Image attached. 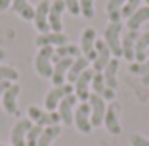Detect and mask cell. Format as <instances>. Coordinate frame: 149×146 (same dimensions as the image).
<instances>
[{
	"label": "cell",
	"mask_w": 149,
	"mask_h": 146,
	"mask_svg": "<svg viewBox=\"0 0 149 146\" xmlns=\"http://www.w3.org/2000/svg\"><path fill=\"white\" fill-rule=\"evenodd\" d=\"M54 54H56L54 46H40V50H38V56L48 58V60H54Z\"/></svg>",
	"instance_id": "obj_35"
},
{
	"label": "cell",
	"mask_w": 149,
	"mask_h": 146,
	"mask_svg": "<svg viewBox=\"0 0 149 146\" xmlns=\"http://www.w3.org/2000/svg\"><path fill=\"white\" fill-rule=\"evenodd\" d=\"M79 54H80V46H77V44H63V46H57L56 48V54H54V60H61V58H79Z\"/></svg>",
	"instance_id": "obj_26"
},
{
	"label": "cell",
	"mask_w": 149,
	"mask_h": 146,
	"mask_svg": "<svg viewBox=\"0 0 149 146\" xmlns=\"http://www.w3.org/2000/svg\"><path fill=\"white\" fill-rule=\"evenodd\" d=\"M10 8L15 13H19L21 19H25V21L35 19V8L29 4V0H12V6H10Z\"/></svg>",
	"instance_id": "obj_22"
},
{
	"label": "cell",
	"mask_w": 149,
	"mask_h": 146,
	"mask_svg": "<svg viewBox=\"0 0 149 146\" xmlns=\"http://www.w3.org/2000/svg\"><path fill=\"white\" fill-rule=\"evenodd\" d=\"M103 123H105V129L111 135H120L123 127H120V111H118V104L117 102H111L109 106H107Z\"/></svg>",
	"instance_id": "obj_11"
},
{
	"label": "cell",
	"mask_w": 149,
	"mask_h": 146,
	"mask_svg": "<svg viewBox=\"0 0 149 146\" xmlns=\"http://www.w3.org/2000/svg\"><path fill=\"white\" fill-rule=\"evenodd\" d=\"M130 73H134V75H149V58L145 60V62H132L130 63Z\"/></svg>",
	"instance_id": "obj_29"
},
{
	"label": "cell",
	"mask_w": 149,
	"mask_h": 146,
	"mask_svg": "<svg viewBox=\"0 0 149 146\" xmlns=\"http://www.w3.org/2000/svg\"><path fill=\"white\" fill-rule=\"evenodd\" d=\"M10 85H12L10 81H2V83H0V106H2V96H4V92L8 90Z\"/></svg>",
	"instance_id": "obj_36"
},
{
	"label": "cell",
	"mask_w": 149,
	"mask_h": 146,
	"mask_svg": "<svg viewBox=\"0 0 149 146\" xmlns=\"http://www.w3.org/2000/svg\"><path fill=\"white\" fill-rule=\"evenodd\" d=\"M130 144L132 146H149V138L141 137V135H132L130 137Z\"/></svg>",
	"instance_id": "obj_34"
},
{
	"label": "cell",
	"mask_w": 149,
	"mask_h": 146,
	"mask_svg": "<svg viewBox=\"0 0 149 146\" xmlns=\"http://www.w3.org/2000/svg\"><path fill=\"white\" fill-rule=\"evenodd\" d=\"M147 56H149V50H147Z\"/></svg>",
	"instance_id": "obj_42"
},
{
	"label": "cell",
	"mask_w": 149,
	"mask_h": 146,
	"mask_svg": "<svg viewBox=\"0 0 149 146\" xmlns=\"http://www.w3.org/2000/svg\"><path fill=\"white\" fill-rule=\"evenodd\" d=\"M19 77L17 69L15 67H10V66H0V83L2 81H10V83H15Z\"/></svg>",
	"instance_id": "obj_28"
},
{
	"label": "cell",
	"mask_w": 149,
	"mask_h": 146,
	"mask_svg": "<svg viewBox=\"0 0 149 146\" xmlns=\"http://www.w3.org/2000/svg\"><path fill=\"white\" fill-rule=\"evenodd\" d=\"M90 67V62H88L84 56H79V58H74V62L73 66L69 67V73H67V81H69L71 85H74V81L79 79L80 75H82L84 71Z\"/></svg>",
	"instance_id": "obj_20"
},
{
	"label": "cell",
	"mask_w": 149,
	"mask_h": 146,
	"mask_svg": "<svg viewBox=\"0 0 149 146\" xmlns=\"http://www.w3.org/2000/svg\"><path fill=\"white\" fill-rule=\"evenodd\" d=\"M0 146H8V144H2V142H0Z\"/></svg>",
	"instance_id": "obj_41"
},
{
	"label": "cell",
	"mask_w": 149,
	"mask_h": 146,
	"mask_svg": "<svg viewBox=\"0 0 149 146\" xmlns=\"http://www.w3.org/2000/svg\"><path fill=\"white\" fill-rule=\"evenodd\" d=\"M94 73H96V71L88 67L82 75L74 81V85H73V87H74V96L79 98L80 102H88V98H90V85H92Z\"/></svg>",
	"instance_id": "obj_9"
},
{
	"label": "cell",
	"mask_w": 149,
	"mask_h": 146,
	"mask_svg": "<svg viewBox=\"0 0 149 146\" xmlns=\"http://www.w3.org/2000/svg\"><path fill=\"white\" fill-rule=\"evenodd\" d=\"M145 4H147V6H149V0H145Z\"/></svg>",
	"instance_id": "obj_40"
},
{
	"label": "cell",
	"mask_w": 149,
	"mask_h": 146,
	"mask_svg": "<svg viewBox=\"0 0 149 146\" xmlns=\"http://www.w3.org/2000/svg\"><path fill=\"white\" fill-rule=\"evenodd\" d=\"M120 29H123V23H111L105 27V31H103V40H105V44L109 46L111 54L113 58H120L123 56V40H120Z\"/></svg>",
	"instance_id": "obj_1"
},
{
	"label": "cell",
	"mask_w": 149,
	"mask_h": 146,
	"mask_svg": "<svg viewBox=\"0 0 149 146\" xmlns=\"http://www.w3.org/2000/svg\"><path fill=\"white\" fill-rule=\"evenodd\" d=\"M35 69H36V73H38L40 77H44V79H52V75H54L52 60L42 58V56H38V54H36V58H35Z\"/></svg>",
	"instance_id": "obj_24"
},
{
	"label": "cell",
	"mask_w": 149,
	"mask_h": 146,
	"mask_svg": "<svg viewBox=\"0 0 149 146\" xmlns=\"http://www.w3.org/2000/svg\"><path fill=\"white\" fill-rule=\"evenodd\" d=\"M33 121L31 119H19L15 121V125L12 127L10 131V140H12V146H27V133L29 129L33 127Z\"/></svg>",
	"instance_id": "obj_10"
},
{
	"label": "cell",
	"mask_w": 149,
	"mask_h": 146,
	"mask_svg": "<svg viewBox=\"0 0 149 146\" xmlns=\"http://www.w3.org/2000/svg\"><path fill=\"white\" fill-rule=\"evenodd\" d=\"M63 2H65V8L69 10V13H73V16L80 13V0H63Z\"/></svg>",
	"instance_id": "obj_33"
},
{
	"label": "cell",
	"mask_w": 149,
	"mask_h": 146,
	"mask_svg": "<svg viewBox=\"0 0 149 146\" xmlns=\"http://www.w3.org/2000/svg\"><path fill=\"white\" fill-rule=\"evenodd\" d=\"M124 2L126 0H109L107 2V16H109V21L111 23H118L120 21V10H123V6H124Z\"/></svg>",
	"instance_id": "obj_27"
},
{
	"label": "cell",
	"mask_w": 149,
	"mask_h": 146,
	"mask_svg": "<svg viewBox=\"0 0 149 146\" xmlns=\"http://www.w3.org/2000/svg\"><path fill=\"white\" fill-rule=\"evenodd\" d=\"M145 21H149V6H140V8L126 19V25H128L130 31H138Z\"/></svg>",
	"instance_id": "obj_19"
},
{
	"label": "cell",
	"mask_w": 149,
	"mask_h": 146,
	"mask_svg": "<svg viewBox=\"0 0 149 146\" xmlns=\"http://www.w3.org/2000/svg\"><path fill=\"white\" fill-rule=\"evenodd\" d=\"M65 2L63 0H52L50 2V13H48V23L54 33H63V12H65Z\"/></svg>",
	"instance_id": "obj_7"
},
{
	"label": "cell",
	"mask_w": 149,
	"mask_h": 146,
	"mask_svg": "<svg viewBox=\"0 0 149 146\" xmlns=\"http://www.w3.org/2000/svg\"><path fill=\"white\" fill-rule=\"evenodd\" d=\"M92 90L96 94H100L101 98H105V102H113L115 100V90L109 89V87L105 85L103 73H94V77H92Z\"/></svg>",
	"instance_id": "obj_17"
},
{
	"label": "cell",
	"mask_w": 149,
	"mask_h": 146,
	"mask_svg": "<svg viewBox=\"0 0 149 146\" xmlns=\"http://www.w3.org/2000/svg\"><path fill=\"white\" fill-rule=\"evenodd\" d=\"M19 92H21V87H19L17 83H12L8 87V90L4 92V96H2V106H4L6 114H10V115L17 114V98H19Z\"/></svg>",
	"instance_id": "obj_14"
},
{
	"label": "cell",
	"mask_w": 149,
	"mask_h": 146,
	"mask_svg": "<svg viewBox=\"0 0 149 146\" xmlns=\"http://www.w3.org/2000/svg\"><path fill=\"white\" fill-rule=\"evenodd\" d=\"M141 83H143L145 87H149V75H143V77H141Z\"/></svg>",
	"instance_id": "obj_38"
},
{
	"label": "cell",
	"mask_w": 149,
	"mask_h": 146,
	"mask_svg": "<svg viewBox=\"0 0 149 146\" xmlns=\"http://www.w3.org/2000/svg\"><path fill=\"white\" fill-rule=\"evenodd\" d=\"M88 104H90V123H92V127L103 125V117H105V110H107L105 98H101L96 92H90Z\"/></svg>",
	"instance_id": "obj_4"
},
{
	"label": "cell",
	"mask_w": 149,
	"mask_h": 146,
	"mask_svg": "<svg viewBox=\"0 0 149 146\" xmlns=\"http://www.w3.org/2000/svg\"><path fill=\"white\" fill-rule=\"evenodd\" d=\"M73 58H61V60H57L56 66H54V75H52V83L54 87H61L65 85L67 81V73H69V67L73 66Z\"/></svg>",
	"instance_id": "obj_15"
},
{
	"label": "cell",
	"mask_w": 149,
	"mask_h": 146,
	"mask_svg": "<svg viewBox=\"0 0 149 146\" xmlns=\"http://www.w3.org/2000/svg\"><path fill=\"white\" fill-rule=\"evenodd\" d=\"M94 50H96V60L92 62V69L96 71V73H103V69H105L107 63L111 62L113 54H111L109 46L105 44V40H103V39H97V40H96V46H94Z\"/></svg>",
	"instance_id": "obj_6"
},
{
	"label": "cell",
	"mask_w": 149,
	"mask_h": 146,
	"mask_svg": "<svg viewBox=\"0 0 149 146\" xmlns=\"http://www.w3.org/2000/svg\"><path fill=\"white\" fill-rule=\"evenodd\" d=\"M12 6V0H0V12H4Z\"/></svg>",
	"instance_id": "obj_37"
},
{
	"label": "cell",
	"mask_w": 149,
	"mask_h": 146,
	"mask_svg": "<svg viewBox=\"0 0 149 146\" xmlns=\"http://www.w3.org/2000/svg\"><path fill=\"white\" fill-rule=\"evenodd\" d=\"M4 58H6V52H4V50H2V48H0V62H2Z\"/></svg>",
	"instance_id": "obj_39"
},
{
	"label": "cell",
	"mask_w": 149,
	"mask_h": 146,
	"mask_svg": "<svg viewBox=\"0 0 149 146\" xmlns=\"http://www.w3.org/2000/svg\"><path fill=\"white\" fill-rule=\"evenodd\" d=\"M77 102L79 98L73 94L65 96L61 102H59V106H57V114H59V119H61L63 125H73V115H74V106H77Z\"/></svg>",
	"instance_id": "obj_12"
},
{
	"label": "cell",
	"mask_w": 149,
	"mask_h": 146,
	"mask_svg": "<svg viewBox=\"0 0 149 146\" xmlns=\"http://www.w3.org/2000/svg\"><path fill=\"white\" fill-rule=\"evenodd\" d=\"M73 123H74V127L79 129L80 133H84V135H88L94 129L92 123H90V104H88V102L77 104L74 115H73Z\"/></svg>",
	"instance_id": "obj_5"
},
{
	"label": "cell",
	"mask_w": 149,
	"mask_h": 146,
	"mask_svg": "<svg viewBox=\"0 0 149 146\" xmlns=\"http://www.w3.org/2000/svg\"><path fill=\"white\" fill-rule=\"evenodd\" d=\"M42 129L44 127H40V125H33L31 129H29V133H27V146H36L38 144V138H40V135H42Z\"/></svg>",
	"instance_id": "obj_30"
},
{
	"label": "cell",
	"mask_w": 149,
	"mask_h": 146,
	"mask_svg": "<svg viewBox=\"0 0 149 146\" xmlns=\"http://www.w3.org/2000/svg\"><path fill=\"white\" fill-rule=\"evenodd\" d=\"M29 119L33 123L40 125V127H50V125H59V114L57 111H48L42 110L38 106H31L29 108Z\"/></svg>",
	"instance_id": "obj_3"
},
{
	"label": "cell",
	"mask_w": 149,
	"mask_h": 146,
	"mask_svg": "<svg viewBox=\"0 0 149 146\" xmlns=\"http://www.w3.org/2000/svg\"><path fill=\"white\" fill-rule=\"evenodd\" d=\"M118 60L117 58H111V62L107 63V67L103 69V77H105V85L109 89H117L118 87V79H117V73H118Z\"/></svg>",
	"instance_id": "obj_21"
},
{
	"label": "cell",
	"mask_w": 149,
	"mask_h": 146,
	"mask_svg": "<svg viewBox=\"0 0 149 146\" xmlns=\"http://www.w3.org/2000/svg\"><path fill=\"white\" fill-rule=\"evenodd\" d=\"M73 92H74V87L71 83H65V85H61V87H54V89L46 94V98H44V108L48 111H56L57 106H59V102L65 96L73 94Z\"/></svg>",
	"instance_id": "obj_2"
},
{
	"label": "cell",
	"mask_w": 149,
	"mask_h": 146,
	"mask_svg": "<svg viewBox=\"0 0 149 146\" xmlns=\"http://www.w3.org/2000/svg\"><path fill=\"white\" fill-rule=\"evenodd\" d=\"M147 50H149V31L141 33L136 40V50H134V60L136 62H145L147 60Z\"/></svg>",
	"instance_id": "obj_23"
},
{
	"label": "cell",
	"mask_w": 149,
	"mask_h": 146,
	"mask_svg": "<svg viewBox=\"0 0 149 146\" xmlns=\"http://www.w3.org/2000/svg\"><path fill=\"white\" fill-rule=\"evenodd\" d=\"M94 2L96 0H80V16L84 18H94Z\"/></svg>",
	"instance_id": "obj_32"
},
{
	"label": "cell",
	"mask_w": 149,
	"mask_h": 146,
	"mask_svg": "<svg viewBox=\"0 0 149 146\" xmlns=\"http://www.w3.org/2000/svg\"><path fill=\"white\" fill-rule=\"evenodd\" d=\"M61 135V127L59 125H50V127L42 129V135L38 138V144L36 146H52V142Z\"/></svg>",
	"instance_id": "obj_25"
},
{
	"label": "cell",
	"mask_w": 149,
	"mask_h": 146,
	"mask_svg": "<svg viewBox=\"0 0 149 146\" xmlns=\"http://www.w3.org/2000/svg\"><path fill=\"white\" fill-rule=\"evenodd\" d=\"M69 42V39H67L65 33H40L38 37H36V44L40 46H54V48H57V46H63Z\"/></svg>",
	"instance_id": "obj_16"
},
{
	"label": "cell",
	"mask_w": 149,
	"mask_h": 146,
	"mask_svg": "<svg viewBox=\"0 0 149 146\" xmlns=\"http://www.w3.org/2000/svg\"><path fill=\"white\" fill-rule=\"evenodd\" d=\"M140 2H141V0H126V2H124V6H123V10H120V16L128 19L132 13L140 8Z\"/></svg>",
	"instance_id": "obj_31"
},
{
	"label": "cell",
	"mask_w": 149,
	"mask_h": 146,
	"mask_svg": "<svg viewBox=\"0 0 149 146\" xmlns=\"http://www.w3.org/2000/svg\"><path fill=\"white\" fill-rule=\"evenodd\" d=\"M48 13H50V0H40L38 6L35 8V25L40 33H50V23H48Z\"/></svg>",
	"instance_id": "obj_13"
},
{
	"label": "cell",
	"mask_w": 149,
	"mask_h": 146,
	"mask_svg": "<svg viewBox=\"0 0 149 146\" xmlns=\"http://www.w3.org/2000/svg\"><path fill=\"white\" fill-rule=\"evenodd\" d=\"M96 40H97L96 29L86 27L82 31V37H80V52L84 54V58H86L88 62H94V60H96V50H94Z\"/></svg>",
	"instance_id": "obj_8"
},
{
	"label": "cell",
	"mask_w": 149,
	"mask_h": 146,
	"mask_svg": "<svg viewBox=\"0 0 149 146\" xmlns=\"http://www.w3.org/2000/svg\"><path fill=\"white\" fill-rule=\"evenodd\" d=\"M138 37H140V33L138 31H130L128 29L126 33H124L123 37V58L124 60H130V62H134V50H136V40Z\"/></svg>",
	"instance_id": "obj_18"
}]
</instances>
